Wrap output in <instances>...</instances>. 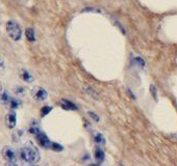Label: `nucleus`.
Returning <instances> with one entry per match:
<instances>
[{
    "label": "nucleus",
    "instance_id": "1",
    "mask_svg": "<svg viewBox=\"0 0 177 166\" xmlns=\"http://www.w3.org/2000/svg\"><path fill=\"white\" fill-rule=\"evenodd\" d=\"M19 158L25 163L36 164L41 160V155L36 145L32 142H28L19 150Z\"/></svg>",
    "mask_w": 177,
    "mask_h": 166
},
{
    "label": "nucleus",
    "instance_id": "2",
    "mask_svg": "<svg viewBox=\"0 0 177 166\" xmlns=\"http://www.w3.org/2000/svg\"><path fill=\"white\" fill-rule=\"evenodd\" d=\"M1 155L4 161L9 165H16L18 163L19 160V152H17L13 147H9V145H6L2 148L1 151Z\"/></svg>",
    "mask_w": 177,
    "mask_h": 166
},
{
    "label": "nucleus",
    "instance_id": "3",
    "mask_svg": "<svg viewBox=\"0 0 177 166\" xmlns=\"http://www.w3.org/2000/svg\"><path fill=\"white\" fill-rule=\"evenodd\" d=\"M6 32H8L9 39H12L15 42H18L22 38L21 27H20V25L16 21H14V20H9L6 23Z\"/></svg>",
    "mask_w": 177,
    "mask_h": 166
},
{
    "label": "nucleus",
    "instance_id": "4",
    "mask_svg": "<svg viewBox=\"0 0 177 166\" xmlns=\"http://www.w3.org/2000/svg\"><path fill=\"white\" fill-rule=\"evenodd\" d=\"M29 131H30V133L33 134L36 136L37 140H38L39 144L41 145V147H43L45 148H50L51 147L52 142L50 141L49 138L47 137L46 135L44 134L38 127H37V126H31V127H30V129H29Z\"/></svg>",
    "mask_w": 177,
    "mask_h": 166
},
{
    "label": "nucleus",
    "instance_id": "5",
    "mask_svg": "<svg viewBox=\"0 0 177 166\" xmlns=\"http://www.w3.org/2000/svg\"><path fill=\"white\" fill-rule=\"evenodd\" d=\"M32 97L33 99L39 101V102H42V101H45L47 98H48V93H47L46 89H44L43 87L37 86L32 89Z\"/></svg>",
    "mask_w": 177,
    "mask_h": 166
},
{
    "label": "nucleus",
    "instance_id": "6",
    "mask_svg": "<svg viewBox=\"0 0 177 166\" xmlns=\"http://www.w3.org/2000/svg\"><path fill=\"white\" fill-rule=\"evenodd\" d=\"M5 124H6V126H8V128H9V129H14L16 127V125H17V115H16V112L14 110L9 111V112L6 114Z\"/></svg>",
    "mask_w": 177,
    "mask_h": 166
},
{
    "label": "nucleus",
    "instance_id": "7",
    "mask_svg": "<svg viewBox=\"0 0 177 166\" xmlns=\"http://www.w3.org/2000/svg\"><path fill=\"white\" fill-rule=\"evenodd\" d=\"M12 100V97L9 96L8 90H1L0 93V103L3 105H9Z\"/></svg>",
    "mask_w": 177,
    "mask_h": 166
},
{
    "label": "nucleus",
    "instance_id": "8",
    "mask_svg": "<svg viewBox=\"0 0 177 166\" xmlns=\"http://www.w3.org/2000/svg\"><path fill=\"white\" fill-rule=\"evenodd\" d=\"M20 77H21V79L24 81V82H27V83H30L33 81V76L27 70H21Z\"/></svg>",
    "mask_w": 177,
    "mask_h": 166
},
{
    "label": "nucleus",
    "instance_id": "9",
    "mask_svg": "<svg viewBox=\"0 0 177 166\" xmlns=\"http://www.w3.org/2000/svg\"><path fill=\"white\" fill-rule=\"evenodd\" d=\"M94 156H95V159H96L98 162H102V161L104 160V158H105L104 152L102 151V148H100V147H96V148H95Z\"/></svg>",
    "mask_w": 177,
    "mask_h": 166
},
{
    "label": "nucleus",
    "instance_id": "10",
    "mask_svg": "<svg viewBox=\"0 0 177 166\" xmlns=\"http://www.w3.org/2000/svg\"><path fill=\"white\" fill-rule=\"evenodd\" d=\"M93 137H94L95 142H96L97 144H99V145H104L105 144V138L101 133H99V132H94Z\"/></svg>",
    "mask_w": 177,
    "mask_h": 166
},
{
    "label": "nucleus",
    "instance_id": "11",
    "mask_svg": "<svg viewBox=\"0 0 177 166\" xmlns=\"http://www.w3.org/2000/svg\"><path fill=\"white\" fill-rule=\"evenodd\" d=\"M25 35H26V39L29 40V42L33 43L36 40V35H35V30H33L31 27H29V28H27L25 30Z\"/></svg>",
    "mask_w": 177,
    "mask_h": 166
},
{
    "label": "nucleus",
    "instance_id": "12",
    "mask_svg": "<svg viewBox=\"0 0 177 166\" xmlns=\"http://www.w3.org/2000/svg\"><path fill=\"white\" fill-rule=\"evenodd\" d=\"M63 108H65L66 110H77V107L74 105L72 102H70V101L68 100H63V104H62Z\"/></svg>",
    "mask_w": 177,
    "mask_h": 166
},
{
    "label": "nucleus",
    "instance_id": "13",
    "mask_svg": "<svg viewBox=\"0 0 177 166\" xmlns=\"http://www.w3.org/2000/svg\"><path fill=\"white\" fill-rule=\"evenodd\" d=\"M9 105L11 106V108H12L13 110H15V109H17V108L20 106V105H21V102H20L18 99H14V98H12L11 102H9Z\"/></svg>",
    "mask_w": 177,
    "mask_h": 166
},
{
    "label": "nucleus",
    "instance_id": "14",
    "mask_svg": "<svg viewBox=\"0 0 177 166\" xmlns=\"http://www.w3.org/2000/svg\"><path fill=\"white\" fill-rule=\"evenodd\" d=\"M51 109H52V107H50V106H45V107H43L42 110H41V114H42V116L48 114L50 111H51Z\"/></svg>",
    "mask_w": 177,
    "mask_h": 166
},
{
    "label": "nucleus",
    "instance_id": "15",
    "mask_svg": "<svg viewBox=\"0 0 177 166\" xmlns=\"http://www.w3.org/2000/svg\"><path fill=\"white\" fill-rule=\"evenodd\" d=\"M50 148H52V150L55 151V152H60V151L63 150V147H62V145L55 143V142H52V144H51V147Z\"/></svg>",
    "mask_w": 177,
    "mask_h": 166
},
{
    "label": "nucleus",
    "instance_id": "16",
    "mask_svg": "<svg viewBox=\"0 0 177 166\" xmlns=\"http://www.w3.org/2000/svg\"><path fill=\"white\" fill-rule=\"evenodd\" d=\"M5 67V62H4V59H3V57L0 55V69H3V67Z\"/></svg>",
    "mask_w": 177,
    "mask_h": 166
},
{
    "label": "nucleus",
    "instance_id": "17",
    "mask_svg": "<svg viewBox=\"0 0 177 166\" xmlns=\"http://www.w3.org/2000/svg\"><path fill=\"white\" fill-rule=\"evenodd\" d=\"M88 114H90V115H92V116H93V117H92V118H93V120H96V121H98V120H99V117H98V115L94 114L93 112H88Z\"/></svg>",
    "mask_w": 177,
    "mask_h": 166
},
{
    "label": "nucleus",
    "instance_id": "18",
    "mask_svg": "<svg viewBox=\"0 0 177 166\" xmlns=\"http://www.w3.org/2000/svg\"><path fill=\"white\" fill-rule=\"evenodd\" d=\"M150 88H151V90H152V96L154 97V99L156 100V96H155V88H154V86H151Z\"/></svg>",
    "mask_w": 177,
    "mask_h": 166
},
{
    "label": "nucleus",
    "instance_id": "19",
    "mask_svg": "<svg viewBox=\"0 0 177 166\" xmlns=\"http://www.w3.org/2000/svg\"><path fill=\"white\" fill-rule=\"evenodd\" d=\"M0 93H1V87H0Z\"/></svg>",
    "mask_w": 177,
    "mask_h": 166
}]
</instances>
